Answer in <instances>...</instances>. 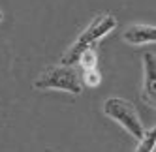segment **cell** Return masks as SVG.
<instances>
[{
  "mask_svg": "<svg viewBox=\"0 0 156 152\" xmlns=\"http://www.w3.org/2000/svg\"><path fill=\"white\" fill-rule=\"evenodd\" d=\"M141 98L147 103V107L156 105V57L154 53H145L143 55V88Z\"/></svg>",
  "mask_w": 156,
  "mask_h": 152,
  "instance_id": "277c9868",
  "label": "cell"
},
{
  "mask_svg": "<svg viewBox=\"0 0 156 152\" xmlns=\"http://www.w3.org/2000/svg\"><path fill=\"white\" fill-rule=\"evenodd\" d=\"M117 25H119L117 19L111 13L98 15L92 23L81 32V36L72 43V47L60 57V64L62 66H75L81 53L85 49H94V45H98L107 34H111V32L117 28Z\"/></svg>",
  "mask_w": 156,
  "mask_h": 152,
  "instance_id": "6da1fadb",
  "label": "cell"
},
{
  "mask_svg": "<svg viewBox=\"0 0 156 152\" xmlns=\"http://www.w3.org/2000/svg\"><path fill=\"white\" fill-rule=\"evenodd\" d=\"M122 40L130 45H149L156 41L154 25H132L122 32Z\"/></svg>",
  "mask_w": 156,
  "mask_h": 152,
  "instance_id": "5b68a950",
  "label": "cell"
},
{
  "mask_svg": "<svg viewBox=\"0 0 156 152\" xmlns=\"http://www.w3.org/2000/svg\"><path fill=\"white\" fill-rule=\"evenodd\" d=\"M77 66H81V70H90V68H98V55L94 49H85L79 58H77Z\"/></svg>",
  "mask_w": 156,
  "mask_h": 152,
  "instance_id": "ba28073f",
  "label": "cell"
},
{
  "mask_svg": "<svg viewBox=\"0 0 156 152\" xmlns=\"http://www.w3.org/2000/svg\"><path fill=\"white\" fill-rule=\"evenodd\" d=\"M81 85L83 86H88V88H96V86L102 83V73H100L98 68H90V70H83V75H81Z\"/></svg>",
  "mask_w": 156,
  "mask_h": 152,
  "instance_id": "52a82bcc",
  "label": "cell"
},
{
  "mask_svg": "<svg viewBox=\"0 0 156 152\" xmlns=\"http://www.w3.org/2000/svg\"><path fill=\"white\" fill-rule=\"evenodd\" d=\"M104 113L111 120H115L119 126L124 128L132 137L141 139L145 128L141 124V118L136 111V107L128 100H124V98H109V100L104 102Z\"/></svg>",
  "mask_w": 156,
  "mask_h": 152,
  "instance_id": "3957f363",
  "label": "cell"
},
{
  "mask_svg": "<svg viewBox=\"0 0 156 152\" xmlns=\"http://www.w3.org/2000/svg\"><path fill=\"white\" fill-rule=\"evenodd\" d=\"M34 88L36 90H62V92L79 96L83 92V85L73 66L58 64V66L45 68L38 75V79L34 81Z\"/></svg>",
  "mask_w": 156,
  "mask_h": 152,
  "instance_id": "7a4b0ae2",
  "label": "cell"
},
{
  "mask_svg": "<svg viewBox=\"0 0 156 152\" xmlns=\"http://www.w3.org/2000/svg\"><path fill=\"white\" fill-rule=\"evenodd\" d=\"M156 147V128L152 126L151 130H145L141 139H137L136 152H154Z\"/></svg>",
  "mask_w": 156,
  "mask_h": 152,
  "instance_id": "8992f818",
  "label": "cell"
},
{
  "mask_svg": "<svg viewBox=\"0 0 156 152\" xmlns=\"http://www.w3.org/2000/svg\"><path fill=\"white\" fill-rule=\"evenodd\" d=\"M0 23H2V12H0Z\"/></svg>",
  "mask_w": 156,
  "mask_h": 152,
  "instance_id": "9c48e42d",
  "label": "cell"
}]
</instances>
